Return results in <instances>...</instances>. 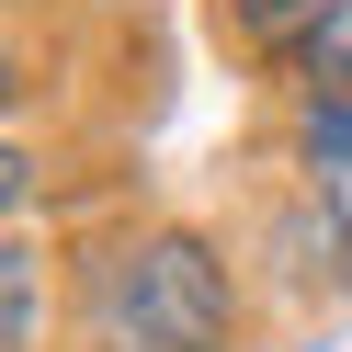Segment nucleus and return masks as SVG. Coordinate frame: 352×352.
<instances>
[{"mask_svg": "<svg viewBox=\"0 0 352 352\" xmlns=\"http://www.w3.org/2000/svg\"><path fill=\"white\" fill-rule=\"evenodd\" d=\"M239 329H250V273L193 216H137L80 250V341L91 352H239Z\"/></svg>", "mask_w": 352, "mask_h": 352, "instance_id": "nucleus-1", "label": "nucleus"}, {"mask_svg": "<svg viewBox=\"0 0 352 352\" xmlns=\"http://www.w3.org/2000/svg\"><path fill=\"white\" fill-rule=\"evenodd\" d=\"M261 250H273V273L296 284V296H341V284H352V205H341V193H318V182L296 170V193L273 205Z\"/></svg>", "mask_w": 352, "mask_h": 352, "instance_id": "nucleus-2", "label": "nucleus"}, {"mask_svg": "<svg viewBox=\"0 0 352 352\" xmlns=\"http://www.w3.org/2000/svg\"><path fill=\"white\" fill-rule=\"evenodd\" d=\"M329 12H341V0H216V23H228L261 69H296V57L329 34Z\"/></svg>", "mask_w": 352, "mask_h": 352, "instance_id": "nucleus-3", "label": "nucleus"}, {"mask_svg": "<svg viewBox=\"0 0 352 352\" xmlns=\"http://www.w3.org/2000/svg\"><path fill=\"white\" fill-rule=\"evenodd\" d=\"M296 170L352 205V91H296Z\"/></svg>", "mask_w": 352, "mask_h": 352, "instance_id": "nucleus-4", "label": "nucleus"}, {"mask_svg": "<svg viewBox=\"0 0 352 352\" xmlns=\"http://www.w3.org/2000/svg\"><path fill=\"white\" fill-rule=\"evenodd\" d=\"M0 352H46V250H34V228L0 239Z\"/></svg>", "mask_w": 352, "mask_h": 352, "instance_id": "nucleus-5", "label": "nucleus"}, {"mask_svg": "<svg viewBox=\"0 0 352 352\" xmlns=\"http://www.w3.org/2000/svg\"><path fill=\"white\" fill-rule=\"evenodd\" d=\"M284 80H296V91H352V0L329 12V34H318V46H307Z\"/></svg>", "mask_w": 352, "mask_h": 352, "instance_id": "nucleus-6", "label": "nucleus"}]
</instances>
